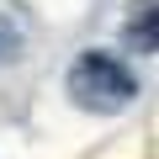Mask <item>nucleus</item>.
I'll use <instances>...</instances> for the list:
<instances>
[{"instance_id": "f257e3e1", "label": "nucleus", "mask_w": 159, "mask_h": 159, "mask_svg": "<svg viewBox=\"0 0 159 159\" xmlns=\"http://www.w3.org/2000/svg\"><path fill=\"white\" fill-rule=\"evenodd\" d=\"M69 96L80 106H90V111H122L133 96H138V74L117 58V53H80L74 69H69Z\"/></svg>"}, {"instance_id": "f03ea898", "label": "nucleus", "mask_w": 159, "mask_h": 159, "mask_svg": "<svg viewBox=\"0 0 159 159\" xmlns=\"http://www.w3.org/2000/svg\"><path fill=\"white\" fill-rule=\"evenodd\" d=\"M138 16L127 21V43H138V53H154V0H138Z\"/></svg>"}, {"instance_id": "7ed1b4c3", "label": "nucleus", "mask_w": 159, "mask_h": 159, "mask_svg": "<svg viewBox=\"0 0 159 159\" xmlns=\"http://www.w3.org/2000/svg\"><path fill=\"white\" fill-rule=\"evenodd\" d=\"M21 53V27L6 16V11H0V64H6V58H16Z\"/></svg>"}]
</instances>
